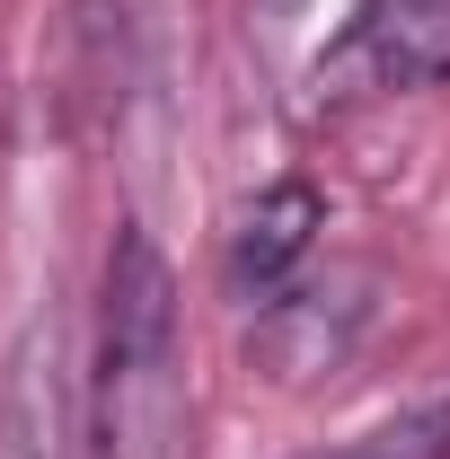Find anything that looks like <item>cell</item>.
<instances>
[{
    "mask_svg": "<svg viewBox=\"0 0 450 459\" xmlns=\"http://www.w3.org/2000/svg\"><path fill=\"white\" fill-rule=\"evenodd\" d=\"M80 459H186V362H177V274L142 221L115 230L98 283V353Z\"/></svg>",
    "mask_w": 450,
    "mask_h": 459,
    "instance_id": "1",
    "label": "cell"
},
{
    "mask_svg": "<svg viewBox=\"0 0 450 459\" xmlns=\"http://www.w3.org/2000/svg\"><path fill=\"white\" fill-rule=\"evenodd\" d=\"M442 80H450V0H353L344 36L309 71L318 107L415 98V89H442Z\"/></svg>",
    "mask_w": 450,
    "mask_h": 459,
    "instance_id": "2",
    "label": "cell"
},
{
    "mask_svg": "<svg viewBox=\"0 0 450 459\" xmlns=\"http://www.w3.org/2000/svg\"><path fill=\"white\" fill-rule=\"evenodd\" d=\"M362 318H371V274H336V283H282L265 309H256V362L274 371V380H318V371H336L353 336H362Z\"/></svg>",
    "mask_w": 450,
    "mask_h": 459,
    "instance_id": "3",
    "label": "cell"
},
{
    "mask_svg": "<svg viewBox=\"0 0 450 459\" xmlns=\"http://www.w3.org/2000/svg\"><path fill=\"white\" fill-rule=\"evenodd\" d=\"M54 89L71 133H107L124 98H133V27L124 0H71L62 9V54H54Z\"/></svg>",
    "mask_w": 450,
    "mask_h": 459,
    "instance_id": "4",
    "label": "cell"
},
{
    "mask_svg": "<svg viewBox=\"0 0 450 459\" xmlns=\"http://www.w3.org/2000/svg\"><path fill=\"white\" fill-rule=\"evenodd\" d=\"M318 230H327V195H318L309 177L265 186V195L238 212V230H229V291L274 300V291L300 274V256L318 247Z\"/></svg>",
    "mask_w": 450,
    "mask_h": 459,
    "instance_id": "5",
    "label": "cell"
},
{
    "mask_svg": "<svg viewBox=\"0 0 450 459\" xmlns=\"http://www.w3.org/2000/svg\"><path fill=\"white\" fill-rule=\"evenodd\" d=\"M0 459H71V380L54 318L27 327L0 371Z\"/></svg>",
    "mask_w": 450,
    "mask_h": 459,
    "instance_id": "6",
    "label": "cell"
},
{
    "mask_svg": "<svg viewBox=\"0 0 450 459\" xmlns=\"http://www.w3.org/2000/svg\"><path fill=\"white\" fill-rule=\"evenodd\" d=\"M300 459H450V398L442 406H415V415H389L353 442H327V451H300Z\"/></svg>",
    "mask_w": 450,
    "mask_h": 459,
    "instance_id": "7",
    "label": "cell"
}]
</instances>
